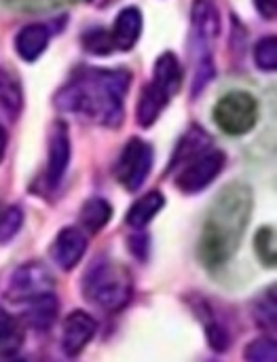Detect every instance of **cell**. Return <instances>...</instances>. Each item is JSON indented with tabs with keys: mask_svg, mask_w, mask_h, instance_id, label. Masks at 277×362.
I'll list each match as a JSON object with an SVG mask.
<instances>
[{
	"mask_svg": "<svg viewBox=\"0 0 277 362\" xmlns=\"http://www.w3.org/2000/svg\"><path fill=\"white\" fill-rule=\"evenodd\" d=\"M212 117L227 136H246L259 121V102L248 91H229L218 98Z\"/></svg>",
	"mask_w": 277,
	"mask_h": 362,
	"instance_id": "277c9868",
	"label": "cell"
},
{
	"mask_svg": "<svg viewBox=\"0 0 277 362\" xmlns=\"http://www.w3.org/2000/svg\"><path fill=\"white\" fill-rule=\"evenodd\" d=\"M127 68H83L55 95V106L98 125L117 129L123 123V102L131 85Z\"/></svg>",
	"mask_w": 277,
	"mask_h": 362,
	"instance_id": "6da1fadb",
	"label": "cell"
},
{
	"mask_svg": "<svg viewBox=\"0 0 277 362\" xmlns=\"http://www.w3.org/2000/svg\"><path fill=\"white\" fill-rule=\"evenodd\" d=\"M153 83L167 93V98L176 95L182 87V66L176 53L165 51L157 57L155 62V72H153Z\"/></svg>",
	"mask_w": 277,
	"mask_h": 362,
	"instance_id": "2e32d148",
	"label": "cell"
},
{
	"mask_svg": "<svg viewBox=\"0 0 277 362\" xmlns=\"http://www.w3.org/2000/svg\"><path fill=\"white\" fill-rule=\"evenodd\" d=\"M193 36H199L204 40L216 38L220 30L218 8L212 0H195L193 4Z\"/></svg>",
	"mask_w": 277,
	"mask_h": 362,
	"instance_id": "d6986e66",
	"label": "cell"
},
{
	"mask_svg": "<svg viewBox=\"0 0 277 362\" xmlns=\"http://www.w3.org/2000/svg\"><path fill=\"white\" fill-rule=\"evenodd\" d=\"M25 312H23V322L32 329H49L55 318H57V299L53 297V293L36 297L32 301L25 303Z\"/></svg>",
	"mask_w": 277,
	"mask_h": 362,
	"instance_id": "ac0fdd59",
	"label": "cell"
},
{
	"mask_svg": "<svg viewBox=\"0 0 277 362\" xmlns=\"http://www.w3.org/2000/svg\"><path fill=\"white\" fill-rule=\"evenodd\" d=\"M167 93L163 89H159L155 83H148L142 87L140 98H138V106H136V119L140 127H151L155 125V121L161 117V112L167 106Z\"/></svg>",
	"mask_w": 277,
	"mask_h": 362,
	"instance_id": "9a60e30c",
	"label": "cell"
},
{
	"mask_svg": "<svg viewBox=\"0 0 277 362\" xmlns=\"http://www.w3.org/2000/svg\"><path fill=\"white\" fill-rule=\"evenodd\" d=\"M23 225V212L17 206H8L0 212V244L11 242Z\"/></svg>",
	"mask_w": 277,
	"mask_h": 362,
	"instance_id": "4316f807",
	"label": "cell"
},
{
	"mask_svg": "<svg viewBox=\"0 0 277 362\" xmlns=\"http://www.w3.org/2000/svg\"><path fill=\"white\" fill-rule=\"evenodd\" d=\"M163 206H165V197H163L159 191H151V193L142 195V197L129 208V212H127V216H125V223H127L131 229L140 231V229H144V227L163 210Z\"/></svg>",
	"mask_w": 277,
	"mask_h": 362,
	"instance_id": "e0dca14e",
	"label": "cell"
},
{
	"mask_svg": "<svg viewBox=\"0 0 277 362\" xmlns=\"http://www.w3.org/2000/svg\"><path fill=\"white\" fill-rule=\"evenodd\" d=\"M254 252L263 267L273 269L277 263V235L273 227H261L254 235Z\"/></svg>",
	"mask_w": 277,
	"mask_h": 362,
	"instance_id": "44dd1931",
	"label": "cell"
},
{
	"mask_svg": "<svg viewBox=\"0 0 277 362\" xmlns=\"http://www.w3.org/2000/svg\"><path fill=\"white\" fill-rule=\"evenodd\" d=\"M49 293H53V276L38 261L19 265L11 274L8 284H6V297L13 303H28Z\"/></svg>",
	"mask_w": 277,
	"mask_h": 362,
	"instance_id": "52a82bcc",
	"label": "cell"
},
{
	"mask_svg": "<svg viewBox=\"0 0 277 362\" xmlns=\"http://www.w3.org/2000/svg\"><path fill=\"white\" fill-rule=\"evenodd\" d=\"M51 32L45 23H28L15 36V51L23 62H36L49 47Z\"/></svg>",
	"mask_w": 277,
	"mask_h": 362,
	"instance_id": "4fadbf2b",
	"label": "cell"
},
{
	"mask_svg": "<svg viewBox=\"0 0 277 362\" xmlns=\"http://www.w3.org/2000/svg\"><path fill=\"white\" fill-rule=\"evenodd\" d=\"M276 288L271 286L267 295L261 297V301L254 308V320L259 322V327L273 331L276 329Z\"/></svg>",
	"mask_w": 277,
	"mask_h": 362,
	"instance_id": "83f0119b",
	"label": "cell"
},
{
	"mask_svg": "<svg viewBox=\"0 0 277 362\" xmlns=\"http://www.w3.org/2000/svg\"><path fill=\"white\" fill-rule=\"evenodd\" d=\"M252 206L254 195L246 182L235 180L218 191L206 214L197 244L199 261L208 269H218L235 257L246 235Z\"/></svg>",
	"mask_w": 277,
	"mask_h": 362,
	"instance_id": "7a4b0ae2",
	"label": "cell"
},
{
	"mask_svg": "<svg viewBox=\"0 0 277 362\" xmlns=\"http://www.w3.org/2000/svg\"><path fill=\"white\" fill-rule=\"evenodd\" d=\"M21 344V335L11 314L0 305V354H13Z\"/></svg>",
	"mask_w": 277,
	"mask_h": 362,
	"instance_id": "603a6c76",
	"label": "cell"
},
{
	"mask_svg": "<svg viewBox=\"0 0 277 362\" xmlns=\"http://www.w3.org/2000/svg\"><path fill=\"white\" fill-rule=\"evenodd\" d=\"M142 25H144V19H142L140 8H136V6H125V8L117 15L114 25H112V30H110V38H112L114 49H119V51H129V49H134L136 42L140 40Z\"/></svg>",
	"mask_w": 277,
	"mask_h": 362,
	"instance_id": "8fae6325",
	"label": "cell"
},
{
	"mask_svg": "<svg viewBox=\"0 0 277 362\" xmlns=\"http://www.w3.org/2000/svg\"><path fill=\"white\" fill-rule=\"evenodd\" d=\"M212 148V138H210V134L201 127V125H191L187 132H184V136L178 140V144H176V151H174V155H172V161H170V170H174V168H182V165H187L189 161H193V159H197L199 155H204L206 151H210Z\"/></svg>",
	"mask_w": 277,
	"mask_h": 362,
	"instance_id": "7c38bea8",
	"label": "cell"
},
{
	"mask_svg": "<svg viewBox=\"0 0 277 362\" xmlns=\"http://www.w3.org/2000/svg\"><path fill=\"white\" fill-rule=\"evenodd\" d=\"M98 322L91 314L74 310L64 318L61 327V350L68 358H76L87 344L95 337Z\"/></svg>",
	"mask_w": 277,
	"mask_h": 362,
	"instance_id": "9c48e42d",
	"label": "cell"
},
{
	"mask_svg": "<svg viewBox=\"0 0 277 362\" xmlns=\"http://www.w3.org/2000/svg\"><path fill=\"white\" fill-rule=\"evenodd\" d=\"M254 62L263 72L277 70V38L273 34L263 36L254 47Z\"/></svg>",
	"mask_w": 277,
	"mask_h": 362,
	"instance_id": "7402d4cb",
	"label": "cell"
},
{
	"mask_svg": "<svg viewBox=\"0 0 277 362\" xmlns=\"http://www.w3.org/2000/svg\"><path fill=\"white\" fill-rule=\"evenodd\" d=\"M6 144H8V134L4 129V125L0 123V163L4 159V153H6Z\"/></svg>",
	"mask_w": 277,
	"mask_h": 362,
	"instance_id": "4dcf8cb0",
	"label": "cell"
},
{
	"mask_svg": "<svg viewBox=\"0 0 277 362\" xmlns=\"http://www.w3.org/2000/svg\"><path fill=\"white\" fill-rule=\"evenodd\" d=\"M70 155H72V146H70L68 125L64 121H55L49 129V155H47V168H45L47 189H55L61 182L70 165Z\"/></svg>",
	"mask_w": 277,
	"mask_h": 362,
	"instance_id": "ba28073f",
	"label": "cell"
},
{
	"mask_svg": "<svg viewBox=\"0 0 277 362\" xmlns=\"http://www.w3.org/2000/svg\"><path fill=\"white\" fill-rule=\"evenodd\" d=\"M110 218H112V206L102 197L87 199L81 208V225L89 233H100L110 223Z\"/></svg>",
	"mask_w": 277,
	"mask_h": 362,
	"instance_id": "ffe728a7",
	"label": "cell"
},
{
	"mask_svg": "<svg viewBox=\"0 0 277 362\" xmlns=\"http://www.w3.org/2000/svg\"><path fill=\"white\" fill-rule=\"evenodd\" d=\"M83 42V49L87 53H93V55H108L114 45H112V38H110V32L102 30V28H91L83 34L81 38Z\"/></svg>",
	"mask_w": 277,
	"mask_h": 362,
	"instance_id": "484cf974",
	"label": "cell"
},
{
	"mask_svg": "<svg viewBox=\"0 0 277 362\" xmlns=\"http://www.w3.org/2000/svg\"><path fill=\"white\" fill-rule=\"evenodd\" d=\"M0 108L13 121L23 110L21 78H19V74L11 66H0Z\"/></svg>",
	"mask_w": 277,
	"mask_h": 362,
	"instance_id": "5bb4252c",
	"label": "cell"
},
{
	"mask_svg": "<svg viewBox=\"0 0 277 362\" xmlns=\"http://www.w3.org/2000/svg\"><path fill=\"white\" fill-rule=\"evenodd\" d=\"M225 165H227V155L218 148H210L204 155H199L197 159H193L180 168V172L176 176V187L187 195L201 193L220 176Z\"/></svg>",
	"mask_w": 277,
	"mask_h": 362,
	"instance_id": "8992f818",
	"label": "cell"
},
{
	"mask_svg": "<svg viewBox=\"0 0 277 362\" xmlns=\"http://www.w3.org/2000/svg\"><path fill=\"white\" fill-rule=\"evenodd\" d=\"M85 250H87L85 233L76 227H64L55 235V240L49 248V255H51V261L61 272H72L85 257Z\"/></svg>",
	"mask_w": 277,
	"mask_h": 362,
	"instance_id": "30bf717a",
	"label": "cell"
},
{
	"mask_svg": "<svg viewBox=\"0 0 277 362\" xmlns=\"http://www.w3.org/2000/svg\"><path fill=\"white\" fill-rule=\"evenodd\" d=\"M153 170V146L142 138H131L114 165V176L127 191H138Z\"/></svg>",
	"mask_w": 277,
	"mask_h": 362,
	"instance_id": "5b68a950",
	"label": "cell"
},
{
	"mask_svg": "<svg viewBox=\"0 0 277 362\" xmlns=\"http://www.w3.org/2000/svg\"><path fill=\"white\" fill-rule=\"evenodd\" d=\"M129 250H131L140 261H144V259L148 257V238L142 235V233L134 235V238L129 240Z\"/></svg>",
	"mask_w": 277,
	"mask_h": 362,
	"instance_id": "f1b7e54d",
	"label": "cell"
},
{
	"mask_svg": "<svg viewBox=\"0 0 277 362\" xmlns=\"http://www.w3.org/2000/svg\"><path fill=\"white\" fill-rule=\"evenodd\" d=\"M254 6L263 19L273 21L277 15V0H254Z\"/></svg>",
	"mask_w": 277,
	"mask_h": 362,
	"instance_id": "f546056e",
	"label": "cell"
},
{
	"mask_svg": "<svg viewBox=\"0 0 277 362\" xmlns=\"http://www.w3.org/2000/svg\"><path fill=\"white\" fill-rule=\"evenodd\" d=\"M246 362H277V346L271 337L252 339L244 350Z\"/></svg>",
	"mask_w": 277,
	"mask_h": 362,
	"instance_id": "d4e9b609",
	"label": "cell"
},
{
	"mask_svg": "<svg viewBox=\"0 0 277 362\" xmlns=\"http://www.w3.org/2000/svg\"><path fill=\"white\" fill-rule=\"evenodd\" d=\"M204 329H206V339H208V346L214 350V352H227V348L231 346V333L227 331L225 325H220L216 320V316H208L204 318Z\"/></svg>",
	"mask_w": 277,
	"mask_h": 362,
	"instance_id": "cb8c5ba5",
	"label": "cell"
},
{
	"mask_svg": "<svg viewBox=\"0 0 277 362\" xmlns=\"http://www.w3.org/2000/svg\"><path fill=\"white\" fill-rule=\"evenodd\" d=\"M83 295L89 303H93L100 310L119 312L131 301V274L129 269L112 261L98 263L83 278Z\"/></svg>",
	"mask_w": 277,
	"mask_h": 362,
	"instance_id": "3957f363",
	"label": "cell"
}]
</instances>
